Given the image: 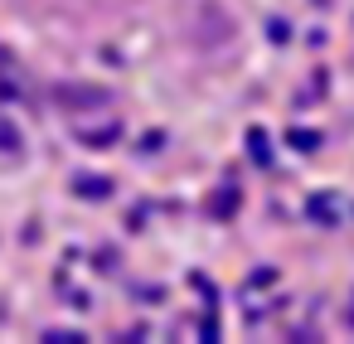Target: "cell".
Returning <instances> with one entry per match:
<instances>
[{
    "label": "cell",
    "instance_id": "6da1fadb",
    "mask_svg": "<svg viewBox=\"0 0 354 344\" xmlns=\"http://www.w3.org/2000/svg\"><path fill=\"white\" fill-rule=\"evenodd\" d=\"M248 151H252V160H257V165H272V146H267V136H262L257 126L248 131Z\"/></svg>",
    "mask_w": 354,
    "mask_h": 344
},
{
    "label": "cell",
    "instance_id": "7a4b0ae2",
    "mask_svg": "<svg viewBox=\"0 0 354 344\" xmlns=\"http://www.w3.org/2000/svg\"><path fill=\"white\" fill-rule=\"evenodd\" d=\"M73 189H78V194H112V184H107V180H78Z\"/></svg>",
    "mask_w": 354,
    "mask_h": 344
},
{
    "label": "cell",
    "instance_id": "3957f363",
    "mask_svg": "<svg viewBox=\"0 0 354 344\" xmlns=\"http://www.w3.org/2000/svg\"><path fill=\"white\" fill-rule=\"evenodd\" d=\"M310 218H320V223H335V213H330V199L320 194V199H310Z\"/></svg>",
    "mask_w": 354,
    "mask_h": 344
},
{
    "label": "cell",
    "instance_id": "277c9868",
    "mask_svg": "<svg viewBox=\"0 0 354 344\" xmlns=\"http://www.w3.org/2000/svg\"><path fill=\"white\" fill-rule=\"evenodd\" d=\"M0 146H6V151H20V136H15L10 122H0Z\"/></svg>",
    "mask_w": 354,
    "mask_h": 344
},
{
    "label": "cell",
    "instance_id": "5b68a950",
    "mask_svg": "<svg viewBox=\"0 0 354 344\" xmlns=\"http://www.w3.org/2000/svg\"><path fill=\"white\" fill-rule=\"evenodd\" d=\"M291 146H301V151H315V136H310V131H296V136H291Z\"/></svg>",
    "mask_w": 354,
    "mask_h": 344
}]
</instances>
